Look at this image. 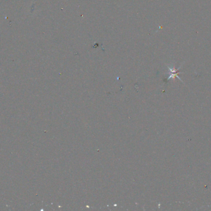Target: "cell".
<instances>
[{
    "label": "cell",
    "mask_w": 211,
    "mask_h": 211,
    "mask_svg": "<svg viewBox=\"0 0 211 211\" xmlns=\"http://www.w3.org/2000/svg\"><path fill=\"white\" fill-rule=\"evenodd\" d=\"M167 67H168V68L169 71L170 72V76L168 77V79H170V78H173L175 76H176L177 78H179L180 81H182V80H181V79L178 76V74L179 73L178 72V69H180V67H179V69H178L177 70V69H175L174 67H172H172H170L168 66H167Z\"/></svg>",
    "instance_id": "obj_1"
}]
</instances>
